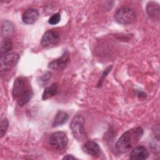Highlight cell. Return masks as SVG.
<instances>
[{
  "label": "cell",
  "instance_id": "obj_19",
  "mask_svg": "<svg viewBox=\"0 0 160 160\" xmlns=\"http://www.w3.org/2000/svg\"><path fill=\"white\" fill-rule=\"evenodd\" d=\"M63 159H76V158L74 156H73L72 155H66V156H64L63 158Z\"/></svg>",
  "mask_w": 160,
  "mask_h": 160
},
{
  "label": "cell",
  "instance_id": "obj_7",
  "mask_svg": "<svg viewBox=\"0 0 160 160\" xmlns=\"http://www.w3.org/2000/svg\"><path fill=\"white\" fill-rule=\"evenodd\" d=\"M59 41V34L54 30H49L42 36L41 44L44 48H49L56 45Z\"/></svg>",
  "mask_w": 160,
  "mask_h": 160
},
{
  "label": "cell",
  "instance_id": "obj_12",
  "mask_svg": "<svg viewBox=\"0 0 160 160\" xmlns=\"http://www.w3.org/2000/svg\"><path fill=\"white\" fill-rule=\"evenodd\" d=\"M59 91V87L57 83L52 84L51 86L47 87L43 92L42 98L43 100H46L51 98L54 96L58 94Z\"/></svg>",
  "mask_w": 160,
  "mask_h": 160
},
{
  "label": "cell",
  "instance_id": "obj_14",
  "mask_svg": "<svg viewBox=\"0 0 160 160\" xmlns=\"http://www.w3.org/2000/svg\"><path fill=\"white\" fill-rule=\"evenodd\" d=\"M12 47V43L11 40L8 38H5V39H4L1 43V47H0L1 56L6 54V53H8L11 49Z\"/></svg>",
  "mask_w": 160,
  "mask_h": 160
},
{
  "label": "cell",
  "instance_id": "obj_13",
  "mask_svg": "<svg viewBox=\"0 0 160 160\" xmlns=\"http://www.w3.org/2000/svg\"><path fill=\"white\" fill-rule=\"evenodd\" d=\"M68 114L63 111H59L53 120V122H52V126L53 127H57L59 126H61L62 124H63L64 122H66L67 121V120L68 119Z\"/></svg>",
  "mask_w": 160,
  "mask_h": 160
},
{
  "label": "cell",
  "instance_id": "obj_15",
  "mask_svg": "<svg viewBox=\"0 0 160 160\" xmlns=\"http://www.w3.org/2000/svg\"><path fill=\"white\" fill-rule=\"evenodd\" d=\"M146 9H147V12L151 16L155 17L156 16H158L159 14V6L154 2H150V4H148Z\"/></svg>",
  "mask_w": 160,
  "mask_h": 160
},
{
  "label": "cell",
  "instance_id": "obj_1",
  "mask_svg": "<svg viewBox=\"0 0 160 160\" xmlns=\"http://www.w3.org/2000/svg\"><path fill=\"white\" fill-rule=\"evenodd\" d=\"M143 130L141 127L129 129L124 132L116 143V149L119 153L129 151L141 139Z\"/></svg>",
  "mask_w": 160,
  "mask_h": 160
},
{
  "label": "cell",
  "instance_id": "obj_10",
  "mask_svg": "<svg viewBox=\"0 0 160 160\" xmlns=\"http://www.w3.org/2000/svg\"><path fill=\"white\" fill-rule=\"evenodd\" d=\"M39 16V14L36 9L30 8L23 14L22 20L25 24H32L37 21Z\"/></svg>",
  "mask_w": 160,
  "mask_h": 160
},
{
  "label": "cell",
  "instance_id": "obj_3",
  "mask_svg": "<svg viewBox=\"0 0 160 160\" xmlns=\"http://www.w3.org/2000/svg\"><path fill=\"white\" fill-rule=\"evenodd\" d=\"M84 119L81 115H77L72 119L70 128L74 137L79 141H83L86 139L84 129Z\"/></svg>",
  "mask_w": 160,
  "mask_h": 160
},
{
  "label": "cell",
  "instance_id": "obj_2",
  "mask_svg": "<svg viewBox=\"0 0 160 160\" xmlns=\"http://www.w3.org/2000/svg\"><path fill=\"white\" fill-rule=\"evenodd\" d=\"M13 98L16 99L19 106H24L31 99L33 92L28 81L22 77L16 79L12 89Z\"/></svg>",
  "mask_w": 160,
  "mask_h": 160
},
{
  "label": "cell",
  "instance_id": "obj_5",
  "mask_svg": "<svg viewBox=\"0 0 160 160\" xmlns=\"http://www.w3.org/2000/svg\"><path fill=\"white\" fill-rule=\"evenodd\" d=\"M68 137L64 132L58 131L51 134L49 138V143L55 149L62 150L68 144Z\"/></svg>",
  "mask_w": 160,
  "mask_h": 160
},
{
  "label": "cell",
  "instance_id": "obj_4",
  "mask_svg": "<svg viewBox=\"0 0 160 160\" xmlns=\"http://www.w3.org/2000/svg\"><path fill=\"white\" fill-rule=\"evenodd\" d=\"M136 18V12L128 7L121 8L114 14V19L121 24H130L135 21Z\"/></svg>",
  "mask_w": 160,
  "mask_h": 160
},
{
  "label": "cell",
  "instance_id": "obj_17",
  "mask_svg": "<svg viewBox=\"0 0 160 160\" xmlns=\"http://www.w3.org/2000/svg\"><path fill=\"white\" fill-rule=\"evenodd\" d=\"M61 20V16L59 13H55L51 16L48 22L51 25L57 24Z\"/></svg>",
  "mask_w": 160,
  "mask_h": 160
},
{
  "label": "cell",
  "instance_id": "obj_6",
  "mask_svg": "<svg viewBox=\"0 0 160 160\" xmlns=\"http://www.w3.org/2000/svg\"><path fill=\"white\" fill-rule=\"evenodd\" d=\"M19 59V56L16 52H11L1 56L0 59L1 72L9 71L14 68L18 63Z\"/></svg>",
  "mask_w": 160,
  "mask_h": 160
},
{
  "label": "cell",
  "instance_id": "obj_8",
  "mask_svg": "<svg viewBox=\"0 0 160 160\" xmlns=\"http://www.w3.org/2000/svg\"><path fill=\"white\" fill-rule=\"evenodd\" d=\"M69 58V52L68 51H66L60 58L51 61L49 64L48 67L51 69H52L54 71L61 70L64 69L67 65V64L68 63Z\"/></svg>",
  "mask_w": 160,
  "mask_h": 160
},
{
  "label": "cell",
  "instance_id": "obj_9",
  "mask_svg": "<svg viewBox=\"0 0 160 160\" xmlns=\"http://www.w3.org/2000/svg\"><path fill=\"white\" fill-rule=\"evenodd\" d=\"M82 149L85 153L92 156H99L101 153V149L98 144L92 141L86 142L82 146Z\"/></svg>",
  "mask_w": 160,
  "mask_h": 160
},
{
  "label": "cell",
  "instance_id": "obj_18",
  "mask_svg": "<svg viewBox=\"0 0 160 160\" xmlns=\"http://www.w3.org/2000/svg\"><path fill=\"white\" fill-rule=\"evenodd\" d=\"M13 29L12 25L11 24V22L8 21L4 22V24L3 25V28H2V31L5 32V34L8 33H10L11 31H12Z\"/></svg>",
  "mask_w": 160,
  "mask_h": 160
},
{
  "label": "cell",
  "instance_id": "obj_16",
  "mask_svg": "<svg viewBox=\"0 0 160 160\" xmlns=\"http://www.w3.org/2000/svg\"><path fill=\"white\" fill-rule=\"evenodd\" d=\"M8 121L6 118H4L1 121V129H0V133H1V137L2 138L6 132L7 129L8 128Z\"/></svg>",
  "mask_w": 160,
  "mask_h": 160
},
{
  "label": "cell",
  "instance_id": "obj_11",
  "mask_svg": "<svg viewBox=\"0 0 160 160\" xmlns=\"http://www.w3.org/2000/svg\"><path fill=\"white\" fill-rule=\"evenodd\" d=\"M149 156L148 150L142 146L136 147L131 152L130 159L132 160H143Z\"/></svg>",
  "mask_w": 160,
  "mask_h": 160
}]
</instances>
